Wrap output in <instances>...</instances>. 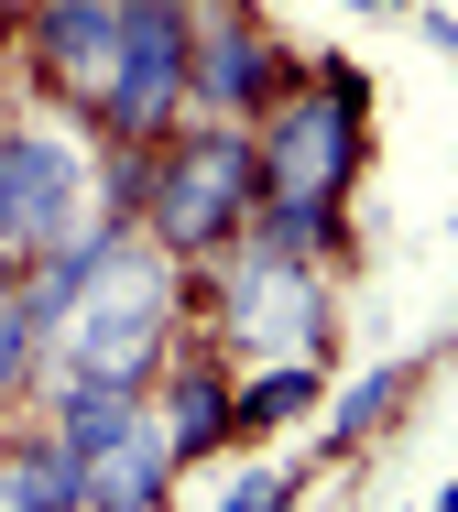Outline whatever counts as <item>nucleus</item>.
Returning a JSON list of instances; mask_svg holds the SVG:
<instances>
[{
	"mask_svg": "<svg viewBox=\"0 0 458 512\" xmlns=\"http://www.w3.org/2000/svg\"><path fill=\"white\" fill-rule=\"evenodd\" d=\"M251 197H262V175H251V131L240 120H175L164 142H153V175H142V229L175 251V262H208L219 240L251 229Z\"/></svg>",
	"mask_w": 458,
	"mask_h": 512,
	"instance_id": "7ed1b4c3",
	"label": "nucleus"
},
{
	"mask_svg": "<svg viewBox=\"0 0 458 512\" xmlns=\"http://www.w3.org/2000/svg\"><path fill=\"white\" fill-rule=\"evenodd\" d=\"M284 77H295V55L262 33V11H240V0H186V120H262V109L284 99Z\"/></svg>",
	"mask_w": 458,
	"mask_h": 512,
	"instance_id": "20e7f679",
	"label": "nucleus"
},
{
	"mask_svg": "<svg viewBox=\"0 0 458 512\" xmlns=\"http://www.w3.org/2000/svg\"><path fill=\"white\" fill-rule=\"evenodd\" d=\"M360 131H371L360 77H349V66H295V77H284V99L251 120V175H262L251 229H273L284 251H317V262H328V251L349 240Z\"/></svg>",
	"mask_w": 458,
	"mask_h": 512,
	"instance_id": "f257e3e1",
	"label": "nucleus"
},
{
	"mask_svg": "<svg viewBox=\"0 0 458 512\" xmlns=\"http://www.w3.org/2000/svg\"><path fill=\"white\" fill-rule=\"evenodd\" d=\"M197 273V338H219L229 360H328V273H317V251H284L273 229H240L219 240L208 262H186Z\"/></svg>",
	"mask_w": 458,
	"mask_h": 512,
	"instance_id": "f03ea898",
	"label": "nucleus"
},
{
	"mask_svg": "<svg viewBox=\"0 0 458 512\" xmlns=\"http://www.w3.org/2000/svg\"><path fill=\"white\" fill-rule=\"evenodd\" d=\"M120 55H131V0H22V66L55 109L110 120Z\"/></svg>",
	"mask_w": 458,
	"mask_h": 512,
	"instance_id": "39448f33",
	"label": "nucleus"
},
{
	"mask_svg": "<svg viewBox=\"0 0 458 512\" xmlns=\"http://www.w3.org/2000/svg\"><path fill=\"white\" fill-rule=\"evenodd\" d=\"M11 33H22V0H0V55H11Z\"/></svg>",
	"mask_w": 458,
	"mask_h": 512,
	"instance_id": "0eeeda50",
	"label": "nucleus"
},
{
	"mask_svg": "<svg viewBox=\"0 0 458 512\" xmlns=\"http://www.w3.org/2000/svg\"><path fill=\"white\" fill-rule=\"evenodd\" d=\"M404 393H415V360H382V371H371V382H360V393L339 404V425H328V447H339V458H349V447H371V436H382V414L404 404Z\"/></svg>",
	"mask_w": 458,
	"mask_h": 512,
	"instance_id": "423d86ee",
	"label": "nucleus"
}]
</instances>
